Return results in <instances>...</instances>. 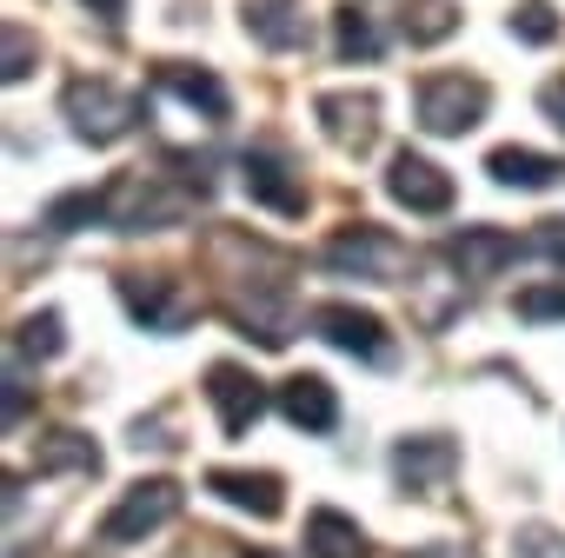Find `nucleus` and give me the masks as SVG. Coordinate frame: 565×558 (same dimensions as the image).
Instances as JSON below:
<instances>
[{"label": "nucleus", "instance_id": "412c9836", "mask_svg": "<svg viewBox=\"0 0 565 558\" xmlns=\"http://www.w3.org/2000/svg\"><path fill=\"white\" fill-rule=\"evenodd\" d=\"M61 353H67V320H61L54 307H47V313H28V320L14 326V360H41V366H47V360H61Z\"/></svg>", "mask_w": 565, "mask_h": 558}, {"label": "nucleus", "instance_id": "20e7f679", "mask_svg": "<svg viewBox=\"0 0 565 558\" xmlns=\"http://www.w3.org/2000/svg\"><path fill=\"white\" fill-rule=\"evenodd\" d=\"M180 518V485L173 479H140L114 498V512L100 518V538L107 545H147L153 532H167Z\"/></svg>", "mask_w": 565, "mask_h": 558}, {"label": "nucleus", "instance_id": "a211bd4d", "mask_svg": "<svg viewBox=\"0 0 565 558\" xmlns=\"http://www.w3.org/2000/svg\"><path fill=\"white\" fill-rule=\"evenodd\" d=\"M246 8V34L273 54H294L307 47V14H300V0H239Z\"/></svg>", "mask_w": 565, "mask_h": 558}, {"label": "nucleus", "instance_id": "f03ea898", "mask_svg": "<svg viewBox=\"0 0 565 558\" xmlns=\"http://www.w3.org/2000/svg\"><path fill=\"white\" fill-rule=\"evenodd\" d=\"M486 107H492V87L472 81V74H426V81L413 87V120H419L426 133H439V140L472 133V127L486 120Z\"/></svg>", "mask_w": 565, "mask_h": 558}, {"label": "nucleus", "instance_id": "7c9ffc66", "mask_svg": "<svg viewBox=\"0 0 565 558\" xmlns=\"http://www.w3.org/2000/svg\"><path fill=\"white\" fill-rule=\"evenodd\" d=\"M28 419V386H21V373H8V426H21Z\"/></svg>", "mask_w": 565, "mask_h": 558}, {"label": "nucleus", "instance_id": "aec40b11", "mask_svg": "<svg viewBox=\"0 0 565 558\" xmlns=\"http://www.w3.org/2000/svg\"><path fill=\"white\" fill-rule=\"evenodd\" d=\"M34 472L41 479H61V472H100V446L87 439V432H47L41 439V452H34Z\"/></svg>", "mask_w": 565, "mask_h": 558}, {"label": "nucleus", "instance_id": "c85d7f7f", "mask_svg": "<svg viewBox=\"0 0 565 558\" xmlns=\"http://www.w3.org/2000/svg\"><path fill=\"white\" fill-rule=\"evenodd\" d=\"M34 74V41L28 28H8V81H28Z\"/></svg>", "mask_w": 565, "mask_h": 558}, {"label": "nucleus", "instance_id": "6ab92c4d", "mask_svg": "<svg viewBox=\"0 0 565 558\" xmlns=\"http://www.w3.org/2000/svg\"><path fill=\"white\" fill-rule=\"evenodd\" d=\"M373 538L360 532V518H347L340 505H313L307 512V558H366Z\"/></svg>", "mask_w": 565, "mask_h": 558}, {"label": "nucleus", "instance_id": "473e14b6", "mask_svg": "<svg viewBox=\"0 0 565 558\" xmlns=\"http://www.w3.org/2000/svg\"><path fill=\"white\" fill-rule=\"evenodd\" d=\"M253 558H287V551H253Z\"/></svg>", "mask_w": 565, "mask_h": 558}, {"label": "nucleus", "instance_id": "bb28decb", "mask_svg": "<svg viewBox=\"0 0 565 558\" xmlns=\"http://www.w3.org/2000/svg\"><path fill=\"white\" fill-rule=\"evenodd\" d=\"M512 551H519V558H565V545H558L552 525H525V532L512 538Z\"/></svg>", "mask_w": 565, "mask_h": 558}, {"label": "nucleus", "instance_id": "39448f33", "mask_svg": "<svg viewBox=\"0 0 565 558\" xmlns=\"http://www.w3.org/2000/svg\"><path fill=\"white\" fill-rule=\"evenodd\" d=\"M307 326H313L327 346H340V353H353V360H366V366H386V360H393V333H386V320L366 313V307H353V300H327V307H313Z\"/></svg>", "mask_w": 565, "mask_h": 558}, {"label": "nucleus", "instance_id": "b1692460", "mask_svg": "<svg viewBox=\"0 0 565 558\" xmlns=\"http://www.w3.org/2000/svg\"><path fill=\"white\" fill-rule=\"evenodd\" d=\"M94 219H107V186H100V193H94V186L61 193V200L41 213V226H47V233H81V226H94Z\"/></svg>", "mask_w": 565, "mask_h": 558}, {"label": "nucleus", "instance_id": "7ed1b4c3", "mask_svg": "<svg viewBox=\"0 0 565 558\" xmlns=\"http://www.w3.org/2000/svg\"><path fill=\"white\" fill-rule=\"evenodd\" d=\"M193 206V193H173L167 173H120L107 186V226L120 233H160Z\"/></svg>", "mask_w": 565, "mask_h": 558}, {"label": "nucleus", "instance_id": "423d86ee", "mask_svg": "<svg viewBox=\"0 0 565 558\" xmlns=\"http://www.w3.org/2000/svg\"><path fill=\"white\" fill-rule=\"evenodd\" d=\"M120 307L134 313V326H147V333H180L200 307L180 293V279H167V272H120Z\"/></svg>", "mask_w": 565, "mask_h": 558}, {"label": "nucleus", "instance_id": "1a4fd4ad", "mask_svg": "<svg viewBox=\"0 0 565 558\" xmlns=\"http://www.w3.org/2000/svg\"><path fill=\"white\" fill-rule=\"evenodd\" d=\"M206 406H213L220 432H226V439H239V432H253V426H259V412H266V386H259L246 366L220 360V366H206Z\"/></svg>", "mask_w": 565, "mask_h": 558}, {"label": "nucleus", "instance_id": "2f4dec72", "mask_svg": "<svg viewBox=\"0 0 565 558\" xmlns=\"http://www.w3.org/2000/svg\"><path fill=\"white\" fill-rule=\"evenodd\" d=\"M87 14H100L107 28H120L127 21V0H87Z\"/></svg>", "mask_w": 565, "mask_h": 558}, {"label": "nucleus", "instance_id": "f8f14e48", "mask_svg": "<svg viewBox=\"0 0 565 558\" xmlns=\"http://www.w3.org/2000/svg\"><path fill=\"white\" fill-rule=\"evenodd\" d=\"M153 87L173 94V100H186L193 114H206V127H220L233 114V94L220 87V74H206L193 61H153Z\"/></svg>", "mask_w": 565, "mask_h": 558}, {"label": "nucleus", "instance_id": "9b49d317", "mask_svg": "<svg viewBox=\"0 0 565 558\" xmlns=\"http://www.w3.org/2000/svg\"><path fill=\"white\" fill-rule=\"evenodd\" d=\"M313 114H320V127L340 153H366L380 140V100L373 94H320Z\"/></svg>", "mask_w": 565, "mask_h": 558}, {"label": "nucleus", "instance_id": "4be33fe9", "mask_svg": "<svg viewBox=\"0 0 565 558\" xmlns=\"http://www.w3.org/2000/svg\"><path fill=\"white\" fill-rule=\"evenodd\" d=\"M399 34L413 47H439V41L459 34V8H452V0H413V8L399 14Z\"/></svg>", "mask_w": 565, "mask_h": 558}, {"label": "nucleus", "instance_id": "cd10ccee", "mask_svg": "<svg viewBox=\"0 0 565 558\" xmlns=\"http://www.w3.org/2000/svg\"><path fill=\"white\" fill-rule=\"evenodd\" d=\"M525 253H539V259L565 266V219H539V226H532V239H525Z\"/></svg>", "mask_w": 565, "mask_h": 558}, {"label": "nucleus", "instance_id": "a878e982", "mask_svg": "<svg viewBox=\"0 0 565 558\" xmlns=\"http://www.w3.org/2000/svg\"><path fill=\"white\" fill-rule=\"evenodd\" d=\"M512 41H525V47H552V41H558V14L545 8V0H519V8H512Z\"/></svg>", "mask_w": 565, "mask_h": 558}, {"label": "nucleus", "instance_id": "4468645a", "mask_svg": "<svg viewBox=\"0 0 565 558\" xmlns=\"http://www.w3.org/2000/svg\"><path fill=\"white\" fill-rule=\"evenodd\" d=\"M459 472V446L446 432H419V439H399L393 446V479L413 485V492H433Z\"/></svg>", "mask_w": 565, "mask_h": 558}, {"label": "nucleus", "instance_id": "393cba45", "mask_svg": "<svg viewBox=\"0 0 565 558\" xmlns=\"http://www.w3.org/2000/svg\"><path fill=\"white\" fill-rule=\"evenodd\" d=\"M512 313H519L525 326H552V320H565V279H539V287H525V293L512 300Z\"/></svg>", "mask_w": 565, "mask_h": 558}, {"label": "nucleus", "instance_id": "0eeeda50", "mask_svg": "<svg viewBox=\"0 0 565 558\" xmlns=\"http://www.w3.org/2000/svg\"><path fill=\"white\" fill-rule=\"evenodd\" d=\"M386 193H393L406 213H419V219L452 213V173H446L439 160L413 153V147H399V153H393V167H386Z\"/></svg>", "mask_w": 565, "mask_h": 558}, {"label": "nucleus", "instance_id": "2eb2a0df", "mask_svg": "<svg viewBox=\"0 0 565 558\" xmlns=\"http://www.w3.org/2000/svg\"><path fill=\"white\" fill-rule=\"evenodd\" d=\"M273 406H279V419L300 426V432H333V426H340V393H333V379H320V373H294L287 386L273 393Z\"/></svg>", "mask_w": 565, "mask_h": 558}, {"label": "nucleus", "instance_id": "c756f323", "mask_svg": "<svg viewBox=\"0 0 565 558\" xmlns=\"http://www.w3.org/2000/svg\"><path fill=\"white\" fill-rule=\"evenodd\" d=\"M539 107H545V120H552V127H558V133H565V74H558V81H545V87H539Z\"/></svg>", "mask_w": 565, "mask_h": 558}, {"label": "nucleus", "instance_id": "dca6fc26", "mask_svg": "<svg viewBox=\"0 0 565 558\" xmlns=\"http://www.w3.org/2000/svg\"><path fill=\"white\" fill-rule=\"evenodd\" d=\"M206 492L226 498L233 512H253V518H279V512H287V485H279V472H233V465H213V472H206Z\"/></svg>", "mask_w": 565, "mask_h": 558}, {"label": "nucleus", "instance_id": "f3484780", "mask_svg": "<svg viewBox=\"0 0 565 558\" xmlns=\"http://www.w3.org/2000/svg\"><path fill=\"white\" fill-rule=\"evenodd\" d=\"M486 173L499 186H512V193H545V186L565 180V160L558 153H532V147H492L486 153Z\"/></svg>", "mask_w": 565, "mask_h": 558}, {"label": "nucleus", "instance_id": "9d476101", "mask_svg": "<svg viewBox=\"0 0 565 558\" xmlns=\"http://www.w3.org/2000/svg\"><path fill=\"white\" fill-rule=\"evenodd\" d=\"M239 180H246L253 206H273V213H287V219H300V213H307V180L294 173V160H287V153L253 147V153L239 160Z\"/></svg>", "mask_w": 565, "mask_h": 558}, {"label": "nucleus", "instance_id": "5701e85b", "mask_svg": "<svg viewBox=\"0 0 565 558\" xmlns=\"http://www.w3.org/2000/svg\"><path fill=\"white\" fill-rule=\"evenodd\" d=\"M333 47H340L347 67H353V61H380V28H373V14H366V8H333Z\"/></svg>", "mask_w": 565, "mask_h": 558}, {"label": "nucleus", "instance_id": "ddd939ff", "mask_svg": "<svg viewBox=\"0 0 565 558\" xmlns=\"http://www.w3.org/2000/svg\"><path fill=\"white\" fill-rule=\"evenodd\" d=\"M519 253H525V239L505 233V226H466V233L446 239V259H452L466 279H492V272H505Z\"/></svg>", "mask_w": 565, "mask_h": 558}, {"label": "nucleus", "instance_id": "f257e3e1", "mask_svg": "<svg viewBox=\"0 0 565 558\" xmlns=\"http://www.w3.org/2000/svg\"><path fill=\"white\" fill-rule=\"evenodd\" d=\"M61 114L74 120V140H87V147H114V140H127V133L147 120V100L127 94V87H114V81H100V74H81V81H67Z\"/></svg>", "mask_w": 565, "mask_h": 558}, {"label": "nucleus", "instance_id": "6e6552de", "mask_svg": "<svg viewBox=\"0 0 565 558\" xmlns=\"http://www.w3.org/2000/svg\"><path fill=\"white\" fill-rule=\"evenodd\" d=\"M399 259H406V253H399V239H393L386 226H366V219H360V226H340V233L327 239V266H333V272L380 279V287L399 272Z\"/></svg>", "mask_w": 565, "mask_h": 558}]
</instances>
